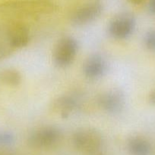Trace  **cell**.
I'll list each match as a JSON object with an SVG mask.
<instances>
[{
    "label": "cell",
    "mask_w": 155,
    "mask_h": 155,
    "mask_svg": "<svg viewBox=\"0 0 155 155\" xmlns=\"http://www.w3.org/2000/svg\"><path fill=\"white\" fill-rule=\"evenodd\" d=\"M0 79L3 83L9 86H18L22 80L19 71L13 68H9L2 71Z\"/></svg>",
    "instance_id": "7c38bea8"
},
{
    "label": "cell",
    "mask_w": 155,
    "mask_h": 155,
    "mask_svg": "<svg viewBox=\"0 0 155 155\" xmlns=\"http://www.w3.org/2000/svg\"><path fill=\"white\" fill-rule=\"evenodd\" d=\"M81 104V100L77 95L65 94L56 98L53 101L52 108L62 118H67L74 113Z\"/></svg>",
    "instance_id": "30bf717a"
},
{
    "label": "cell",
    "mask_w": 155,
    "mask_h": 155,
    "mask_svg": "<svg viewBox=\"0 0 155 155\" xmlns=\"http://www.w3.org/2000/svg\"><path fill=\"white\" fill-rule=\"evenodd\" d=\"M72 142L78 151L86 154L98 152L103 145V138L97 130L84 127L78 130L74 133Z\"/></svg>",
    "instance_id": "7a4b0ae2"
},
{
    "label": "cell",
    "mask_w": 155,
    "mask_h": 155,
    "mask_svg": "<svg viewBox=\"0 0 155 155\" xmlns=\"http://www.w3.org/2000/svg\"><path fill=\"white\" fill-rule=\"evenodd\" d=\"M148 100H149V102H150V104L155 105V90L152 91V92H150V95H149Z\"/></svg>",
    "instance_id": "2e32d148"
},
{
    "label": "cell",
    "mask_w": 155,
    "mask_h": 155,
    "mask_svg": "<svg viewBox=\"0 0 155 155\" xmlns=\"http://www.w3.org/2000/svg\"><path fill=\"white\" fill-rule=\"evenodd\" d=\"M148 8L150 13L155 15V0H149Z\"/></svg>",
    "instance_id": "9a60e30c"
},
{
    "label": "cell",
    "mask_w": 155,
    "mask_h": 155,
    "mask_svg": "<svg viewBox=\"0 0 155 155\" xmlns=\"http://www.w3.org/2000/svg\"><path fill=\"white\" fill-rule=\"evenodd\" d=\"M103 5L101 0H90L79 6L72 13L71 22L77 27L88 25L97 19L103 12Z\"/></svg>",
    "instance_id": "8992f818"
},
{
    "label": "cell",
    "mask_w": 155,
    "mask_h": 155,
    "mask_svg": "<svg viewBox=\"0 0 155 155\" xmlns=\"http://www.w3.org/2000/svg\"><path fill=\"white\" fill-rule=\"evenodd\" d=\"M78 51V42L75 38L67 36L61 38L53 51V61L60 68L70 66L75 59Z\"/></svg>",
    "instance_id": "3957f363"
},
{
    "label": "cell",
    "mask_w": 155,
    "mask_h": 155,
    "mask_svg": "<svg viewBox=\"0 0 155 155\" xmlns=\"http://www.w3.org/2000/svg\"><path fill=\"white\" fill-rule=\"evenodd\" d=\"M15 142V136L10 132L0 131V146L6 147L12 145Z\"/></svg>",
    "instance_id": "4fadbf2b"
},
{
    "label": "cell",
    "mask_w": 155,
    "mask_h": 155,
    "mask_svg": "<svg viewBox=\"0 0 155 155\" xmlns=\"http://www.w3.org/2000/svg\"><path fill=\"white\" fill-rule=\"evenodd\" d=\"M58 5L53 0H17L0 4V15L7 17H36L53 14Z\"/></svg>",
    "instance_id": "6da1fadb"
},
{
    "label": "cell",
    "mask_w": 155,
    "mask_h": 155,
    "mask_svg": "<svg viewBox=\"0 0 155 155\" xmlns=\"http://www.w3.org/2000/svg\"><path fill=\"white\" fill-rule=\"evenodd\" d=\"M127 148L131 155H149L151 151V146L148 141L140 136L131 138L128 141Z\"/></svg>",
    "instance_id": "8fae6325"
},
{
    "label": "cell",
    "mask_w": 155,
    "mask_h": 155,
    "mask_svg": "<svg viewBox=\"0 0 155 155\" xmlns=\"http://www.w3.org/2000/svg\"><path fill=\"white\" fill-rule=\"evenodd\" d=\"M62 132L55 126H45L30 133L28 145L34 148H47L54 146L60 141Z\"/></svg>",
    "instance_id": "5b68a950"
},
{
    "label": "cell",
    "mask_w": 155,
    "mask_h": 155,
    "mask_svg": "<svg viewBox=\"0 0 155 155\" xmlns=\"http://www.w3.org/2000/svg\"><path fill=\"white\" fill-rule=\"evenodd\" d=\"M144 44L149 50L155 51V30H150L145 33Z\"/></svg>",
    "instance_id": "5bb4252c"
},
{
    "label": "cell",
    "mask_w": 155,
    "mask_h": 155,
    "mask_svg": "<svg viewBox=\"0 0 155 155\" xmlns=\"http://www.w3.org/2000/svg\"><path fill=\"white\" fill-rule=\"evenodd\" d=\"M108 71V63L104 56L92 54L83 64L84 77L90 80H97L104 77Z\"/></svg>",
    "instance_id": "ba28073f"
},
{
    "label": "cell",
    "mask_w": 155,
    "mask_h": 155,
    "mask_svg": "<svg viewBox=\"0 0 155 155\" xmlns=\"http://www.w3.org/2000/svg\"><path fill=\"white\" fill-rule=\"evenodd\" d=\"M126 95L119 89L105 91L97 98V104L104 112L109 114H120L126 106Z\"/></svg>",
    "instance_id": "52a82bcc"
},
{
    "label": "cell",
    "mask_w": 155,
    "mask_h": 155,
    "mask_svg": "<svg viewBox=\"0 0 155 155\" xmlns=\"http://www.w3.org/2000/svg\"><path fill=\"white\" fill-rule=\"evenodd\" d=\"M130 1L135 5H141V3H143L144 0H130Z\"/></svg>",
    "instance_id": "e0dca14e"
},
{
    "label": "cell",
    "mask_w": 155,
    "mask_h": 155,
    "mask_svg": "<svg viewBox=\"0 0 155 155\" xmlns=\"http://www.w3.org/2000/svg\"><path fill=\"white\" fill-rule=\"evenodd\" d=\"M136 27V18L130 12H122L112 18L108 26L109 36L115 39L123 40L133 34Z\"/></svg>",
    "instance_id": "277c9868"
},
{
    "label": "cell",
    "mask_w": 155,
    "mask_h": 155,
    "mask_svg": "<svg viewBox=\"0 0 155 155\" xmlns=\"http://www.w3.org/2000/svg\"><path fill=\"white\" fill-rule=\"evenodd\" d=\"M4 33L9 44L15 50L25 47L30 41V32L22 23H10Z\"/></svg>",
    "instance_id": "9c48e42d"
}]
</instances>
